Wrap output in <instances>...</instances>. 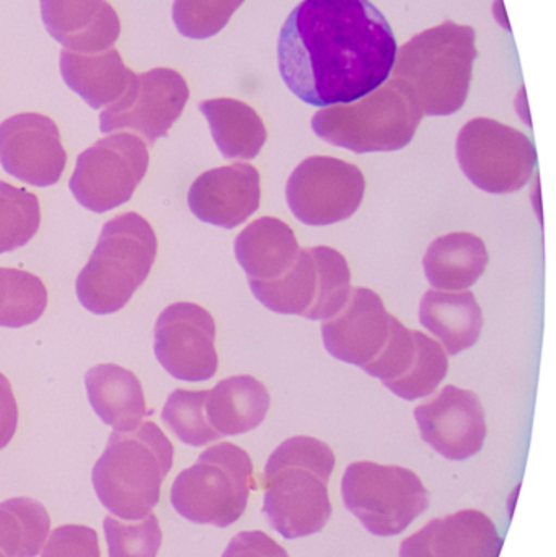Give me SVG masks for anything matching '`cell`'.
<instances>
[{"label": "cell", "mask_w": 556, "mask_h": 557, "mask_svg": "<svg viewBox=\"0 0 556 557\" xmlns=\"http://www.w3.org/2000/svg\"><path fill=\"white\" fill-rule=\"evenodd\" d=\"M397 39L369 0H302L277 45L284 84L304 103H353L391 78Z\"/></svg>", "instance_id": "1"}, {"label": "cell", "mask_w": 556, "mask_h": 557, "mask_svg": "<svg viewBox=\"0 0 556 557\" xmlns=\"http://www.w3.org/2000/svg\"><path fill=\"white\" fill-rule=\"evenodd\" d=\"M332 448L319 438H287L264 468L263 513L283 539L316 535L332 519L329 481L335 470Z\"/></svg>", "instance_id": "2"}, {"label": "cell", "mask_w": 556, "mask_h": 557, "mask_svg": "<svg viewBox=\"0 0 556 557\" xmlns=\"http://www.w3.org/2000/svg\"><path fill=\"white\" fill-rule=\"evenodd\" d=\"M477 55L472 26L446 22L397 51L392 78L413 94L427 116H450L466 104Z\"/></svg>", "instance_id": "3"}, {"label": "cell", "mask_w": 556, "mask_h": 557, "mask_svg": "<svg viewBox=\"0 0 556 557\" xmlns=\"http://www.w3.org/2000/svg\"><path fill=\"white\" fill-rule=\"evenodd\" d=\"M175 448L152 421L110 435L91 471V483L104 509L121 520H140L160 503Z\"/></svg>", "instance_id": "4"}, {"label": "cell", "mask_w": 556, "mask_h": 557, "mask_svg": "<svg viewBox=\"0 0 556 557\" xmlns=\"http://www.w3.org/2000/svg\"><path fill=\"white\" fill-rule=\"evenodd\" d=\"M157 251L156 232L143 215L124 212L108 221L75 284L82 307L94 314L123 310L149 277Z\"/></svg>", "instance_id": "5"}, {"label": "cell", "mask_w": 556, "mask_h": 557, "mask_svg": "<svg viewBox=\"0 0 556 557\" xmlns=\"http://www.w3.org/2000/svg\"><path fill=\"white\" fill-rule=\"evenodd\" d=\"M423 116L413 94L391 77L353 103L323 108L313 114L312 129L355 153L397 152L413 140Z\"/></svg>", "instance_id": "6"}, {"label": "cell", "mask_w": 556, "mask_h": 557, "mask_svg": "<svg viewBox=\"0 0 556 557\" xmlns=\"http://www.w3.org/2000/svg\"><path fill=\"white\" fill-rule=\"evenodd\" d=\"M255 490L254 463L244 448L219 444L176 476L173 509L189 522L227 529L242 519Z\"/></svg>", "instance_id": "7"}, {"label": "cell", "mask_w": 556, "mask_h": 557, "mask_svg": "<svg viewBox=\"0 0 556 557\" xmlns=\"http://www.w3.org/2000/svg\"><path fill=\"white\" fill-rule=\"evenodd\" d=\"M342 494L346 509L375 536L400 535L430 507V494L418 474L372 461L346 468Z\"/></svg>", "instance_id": "8"}, {"label": "cell", "mask_w": 556, "mask_h": 557, "mask_svg": "<svg viewBox=\"0 0 556 557\" xmlns=\"http://www.w3.org/2000/svg\"><path fill=\"white\" fill-rule=\"evenodd\" d=\"M457 160L477 188L492 195H509L531 182L538 169V150L521 131L477 117L457 136Z\"/></svg>", "instance_id": "9"}, {"label": "cell", "mask_w": 556, "mask_h": 557, "mask_svg": "<svg viewBox=\"0 0 556 557\" xmlns=\"http://www.w3.org/2000/svg\"><path fill=\"white\" fill-rule=\"evenodd\" d=\"M149 162V149L136 134H111L77 157L69 188L82 208L107 214L131 201Z\"/></svg>", "instance_id": "10"}, {"label": "cell", "mask_w": 556, "mask_h": 557, "mask_svg": "<svg viewBox=\"0 0 556 557\" xmlns=\"http://www.w3.org/2000/svg\"><path fill=\"white\" fill-rule=\"evenodd\" d=\"M365 173L335 157H309L287 180L286 199L297 221L309 227H329L348 221L361 208Z\"/></svg>", "instance_id": "11"}, {"label": "cell", "mask_w": 556, "mask_h": 557, "mask_svg": "<svg viewBox=\"0 0 556 557\" xmlns=\"http://www.w3.org/2000/svg\"><path fill=\"white\" fill-rule=\"evenodd\" d=\"M189 100L188 82L175 69L134 74L127 90L100 114L103 134L131 129L149 144L165 137Z\"/></svg>", "instance_id": "12"}, {"label": "cell", "mask_w": 556, "mask_h": 557, "mask_svg": "<svg viewBox=\"0 0 556 557\" xmlns=\"http://www.w3.org/2000/svg\"><path fill=\"white\" fill-rule=\"evenodd\" d=\"M153 352L173 379L208 382L219 369L214 318L201 305H170L157 318Z\"/></svg>", "instance_id": "13"}, {"label": "cell", "mask_w": 556, "mask_h": 557, "mask_svg": "<svg viewBox=\"0 0 556 557\" xmlns=\"http://www.w3.org/2000/svg\"><path fill=\"white\" fill-rule=\"evenodd\" d=\"M0 165L36 188L58 185L67 165L58 124L39 113H20L0 124Z\"/></svg>", "instance_id": "14"}, {"label": "cell", "mask_w": 556, "mask_h": 557, "mask_svg": "<svg viewBox=\"0 0 556 557\" xmlns=\"http://www.w3.org/2000/svg\"><path fill=\"white\" fill-rule=\"evenodd\" d=\"M421 437L447 460L464 461L485 445V409L475 393L447 385L431 401L415 409Z\"/></svg>", "instance_id": "15"}, {"label": "cell", "mask_w": 556, "mask_h": 557, "mask_svg": "<svg viewBox=\"0 0 556 557\" xmlns=\"http://www.w3.org/2000/svg\"><path fill=\"white\" fill-rule=\"evenodd\" d=\"M392 320L394 317L378 292L351 288L345 307L323 321V344L335 359L365 369L384 349L391 336Z\"/></svg>", "instance_id": "16"}, {"label": "cell", "mask_w": 556, "mask_h": 557, "mask_svg": "<svg viewBox=\"0 0 556 557\" xmlns=\"http://www.w3.org/2000/svg\"><path fill=\"white\" fill-rule=\"evenodd\" d=\"M261 205L260 172L250 163L219 166L202 173L188 193L189 211L214 227H240Z\"/></svg>", "instance_id": "17"}, {"label": "cell", "mask_w": 556, "mask_h": 557, "mask_svg": "<svg viewBox=\"0 0 556 557\" xmlns=\"http://www.w3.org/2000/svg\"><path fill=\"white\" fill-rule=\"evenodd\" d=\"M493 520L479 510H460L444 519H434L420 532L408 536L400 557H499L503 549Z\"/></svg>", "instance_id": "18"}, {"label": "cell", "mask_w": 556, "mask_h": 557, "mask_svg": "<svg viewBox=\"0 0 556 557\" xmlns=\"http://www.w3.org/2000/svg\"><path fill=\"white\" fill-rule=\"evenodd\" d=\"M39 5L49 35L67 51H108L120 38V16L107 0H39Z\"/></svg>", "instance_id": "19"}, {"label": "cell", "mask_w": 556, "mask_h": 557, "mask_svg": "<svg viewBox=\"0 0 556 557\" xmlns=\"http://www.w3.org/2000/svg\"><path fill=\"white\" fill-rule=\"evenodd\" d=\"M235 258L250 281H274L286 274L299 258L293 228L276 218L251 222L235 238Z\"/></svg>", "instance_id": "20"}, {"label": "cell", "mask_w": 556, "mask_h": 557, "mask_svg": "<svg viewBox=\"0 0 556 557\" xmlns=\"http://www.w3.org/2000/svg\"><path fill=\"white\" fill-rule=\"evenodd\" d=\"M85 386L91 408L114 431H133L146 416L152 414L139 379L116 363L91 367L85 375Z\"/></svg>", "instance_id": "21"}, {"label": "cell", "mask_w": 556, "mask_h": 557, "mask_svg": "<svg viewBox=\"0 0 556 557\" xmlns=\"http://www.w3.org/2000/svg\"><path fill=\"white\" fill-rule=\"evenodd\" d=\"M420 321L447 356H459L479 343L483 311L473 292L428 290L421 298Z\"/></svg>", "instance_id": "22"}, {"label": "cell", "mask_w": 556, "mask_h": 557, "mask_svg": "<svg viewBox=\"0 0 556 557\" xmlns=\"http://www.w3.org/2000/svg\"><path fill=\"white\" fill-rule=\"evenodd\" d=\"M134 74L114 48L101 52H61L65 85L94 110L113 104L127 90Z\"/></svg>", "instance_id": "23"}, {"label": "cell", "mask_w": 556, "mask_h": 557, "mask_svg": "<svg viewBox=\"0 0 556 557\" xmlns=\"http://www.w3.org/2000/svg\"><path fill=\"white\" fill-rule=\"evenodd\" d=\"M270 406V393L260 380L235 375L208 389L205 411L209 425L222 438L257 429L267 419Z\"/></svg>", "instance_id": "24"}, {"label": "cell", "mask_w": 556, "mask_h": 557, "mask_svg": "<svg viewBox=\"0 0 556 557\" xmlns=\"http://www.w3.org/2000/svg\"><path fill=\"white\" fill-rule=\"evenodd\" d=\"M485 242L469 232L436 238L423 258L424 274L434 290H469L489 267Z\"/></svg>", "instance_id": "25"}, {"label": "cell", "mask_w": 556, "mask_h": 557, "mask_svg": "<svg viewBox=\"0 0 556 557\" xmlns=\"http://www.w3.org/2000/svg\"><path fill=\"white\" fill-rule=\"evenodd\" d=\"M219 152L227 160H254L267 144V127L257 110L234 98L199 103Z\"/></svg>", "instance_id": "26"}, {"label": "cell", "mask_w": 556, "mask_h": 557, "mask_svg": "<svg viewBox=\"0 0 556 557\" xmlns=\"http://www.w3.org/2000/svg\"><path fill=\"white\" fill-rule=\"evenodd\" d=\"M51 519L41 503L15 497L0 504V552L7 557H36L45 546Z\"/></svg>", "instance_id": "27"}, {"label": "cell", "mask_w": 556, "mask_h": 557, "mask_svg": "<svg viewBox=\"0 0 556 557\" xmlns=\"http://www.w3.org/2000/svg\"><path fill=\"white\" fill-rule=\"evenodd\" d=\"M257 300L280 314L304 317L312 307L317 295V268L312 250H300L294 267L274 281H250Z\"/></svg>", "instance_id": "28"}, {"label": "cell", "mask_w": 556, "mask_h": 557, "mask_svg": "<svg viewBox=\"0 0 556 557\" xmlns=\"http://www.w3.org/2000/svg\"><path fill=\"white\" fill-rule=\"evenodd\" d=\"M48 307V288L35 274L0 268V326L36 323Z\"/></svg>", "instance_id": "29"}, {"label": "cell", "mask_w": 556, "mask_h": 557, "mask_svg": "<svg viewBox=\"0 0 556 557\" xmlns=\"http://www.w3.org/2000/svg\"><path fill=\"white\" fill-rule=\"evenodd\" d=\"M317 268V295L310 310L304 318L326 321L335 317L351 294V270L339 251L330 247H313Z\"/></svg>", "instance_id": "30"}, {"label": "cell", "mask_w": 556, "mask_h": 557, "mask_svg": "<svg viewBox=\"0 0 556 557\" xmlns=\"http://www.w3.org/2000/svg\"><path fill=\"white\" fill-rule=\"evenodd\" d=\"M41 225L38 196L0 182V255L28 245Z\"/></svg>", "instance_id": "31"}, {"label": "cell", "mask_w": 556, "mask_h": 557, "mask_svg": "<svg viewBox=\"0 0 556 557\" xmlns=\"http://www.w3.org/2000/svg\"><path fill=\"white\" fill-rule=\"evenodd\" d=\"M417 359L411 369L401 379L384 385L405 401L433 395L449 372V356L436 339L417 331Z\"/></svg>", "instance_id": "32"}, {"label": "cell", "mask_w": 556, "mask_h": 557, "mask_svg": "<svg viewBox=\"0 0 556 557\" xmlns=\"http://www.w3.org/2000/svg\"><path fill=\"white\" fill-rule=\"evenodd\" d=\"M206 396H208V389L202 392L175 389L162 409V421L183 444L189 447H205L221 438L206 419Z\"/></svg>", "instance_id": "33"}, {"label": "cell", "mask_w": 556, "mask_h": 557, "mask_svg": "<svg viewBox=\"0 0 556 557\" xmlns=\"http://www.w3.org/2000/svg\"><path fill=\"white\" fill-rule=\"evenodd\" d=\"M103 530L110 557H157L162 546V529L153 513L140 520L107 516Z\"/></svg>", "instance_id": "34"}, {"label": "cell", "mask_w": 556, "mask_h": 557, "mask_svg": "<svg viewBox=\"0 0 556 557\" xmlns=\"http://www.w3.org/2000/svg\"><path fill=\"white\" fill-rule=\"evenodd\" d=\"M245 0H175L172 16L180 35L209 39L221 33Z\"/></svg>", "instance_id": "35"}, {"label": "cell", "mask_w": 556, "mask_h": 557, "mask_svg": "<svg viewBox=\"0 0 556 557\" xmlns=\"http://www.w3.org/2000/svg\"><path fill=\"white\" fill-rule=\"evenodd\" d=\"M417 331L408 330L394 317L391 336L381 354L365 367L366 373L382 380L384 385L395 382L411 369L417 359Z\"/></svg>", "instance_id": "36"}, {"label": "cell", "mask_w": 556, "mask_h": 557, "mask_svg": "<svg viewBox=\"0 0 556 557\" xmlns=\"http://www.w3.org/2000/svg\"><path fill=\"white\" fill-rule=\"evenodd\" d=\"M41 557H101L97 532L84 525L59 527L49 536Z\"/></svg>", "instance_id": "37"}, {"label": "cell", "mask_w": 556, "mask_h": 557, "mask_svg": "<svg viewBox=\"0 0 556 557\" xmlns=\"http://www.w3.org/2000/svg\"><path fill=\"white\" fill-rule=\"evenodd\" d=\"M222 557H289V555L267 533L242 532L231 540Z\"/></svg>", "instance_id": "38"}, {"label": "cell", "mask_w": 556, "mask_h": 557, "mask_svg": "<svg viewBox=\"0 0 556 557\" xmlns=\"http://www.w3.org/2000/svg\"><path fill=\"white\" fill-rule=\"evenodd\" d=\"M18 428V405L9 379L0 373V450L12 442Z\"/></svg>", "instance_id": "39"}, {"label": "cell", "mask_w": 556, "mask_h": 557, "mask_svg": "<svg viewBox=\"0 0 556 557\" xmlns=\"http://www.w3.org/2000/svg\"><path fill=\"white\" fill-rule=\"evenodd\" d=\"M0 557H7V556H5V555H3V553H2V552H0Z\"/></svg>", "instance_id": "40"}]
</instances>
